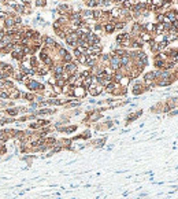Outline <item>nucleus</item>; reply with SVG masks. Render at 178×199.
I'll list each match as a JSON object with an SVG mask.
<instances>
[{
  "label": "nucleus",
  "instance_id": "1",
  "mask_svg": "<svg viewBox=\"0 0 178 199\" xmlns=\"http://www.w3.org/2000/svg\"><path fill=\"white\" fill-rule=\"evenodd\" d=\"M86 91H88V93H89L92 98H96V96H99V95H101V93L104 92V87L100 84H92Z\"/></svg>",
  "mask_w": 178,
  "mask_h": 199
},
{
  "label": "nucleus",
  "instance_id": "2",
  "mask_svg": "<svg viewBox=\"0 0 178 199\" xmlns=\"http://www.w3.org/2000/svg\"><path fill=\"white\" fill-rule=\"evenodd\" d=\"M107 66H110L114 71L119 70L122 67V66H121V59H119V56H116V55H114V54H110V61H108V65H107Z\"/></svg>",
  "mask_w": 178,
  "mask_h": 199
},
{
  "label": "nucleus",
  "instance_id": "3",
  "mask_svg": "<svg viewBox=\"0 0 178 199\" xmlns=\"http://www.w3.org/2000/svg\"><path fill=\"white\" fill-rule=\"evenodd\" d=\"M145 91H148V89H147V87L143 84V81H134L133 88H132V93H133V95L139 96V95H141V93H144Z\"/></svg>",
  "mask_w": 178,
  "mask_h": 199
},
{
  "label": "nucleus",
  "instance_id": "4",
  "mask_svg": "<svg viewBox=\"0 0 178 199\" xmlns=\"http://www.w3.org/2000/svg\"><path fill=\"white\" fill-rule=\"evenodd\" d=\"M88 91H86L84 87H73V99H84Z\"/></svg>",
  "mask_w": 178,
  "mask_h": 199
},
{
  "label": "nucleus",
  "instance_id": "5",
  "mask_svg": "<svg viewBox=\"0 0 178 199\" xmlns=\"http://www.w3.org/2000/svg\"><path fill=\"white\" fill-rule=\"evenodd\" d=\"M56 113V108H52L49 106L47 107H41V108H37L36 110V115L37 117H45V115H54Z\"/></svg>",
  "mask_w": 178,
  "mask_h": 199
},
{
  "label": "nucleus",
  "instance_id": "6",
  "mask_svg": "<svg viewBox=\"0 0 178 199\" xmlns=\"http://www.w3.org/2000/svg\"><path fill=\"white\" fill-rule=\"evenodd\" d=\"M63 67H64V71H67L69 74H74L78 70L77 62H70V63H63Z\"/></svg>",
  "mask_w": 178,
  "mask_h": 199
},
{
  "label": "nucleus",
  "instance_id": "7",
  "mask_svg": "<svg viewBox=\"0 0 178 199\" xmlns=\"http://www.w3.org/2000/svg\"><path fill=\"white\" fill-rule=\"evenodd\" d=\"M21 95H22V92L19 91L18 88H11V89H8V100H18L21 98Z\"/></svg>",
  "mask_w": 178,
  "mask_h": 199
},
{
  "label": "nucleus",
  "instance_id": "8",
  "mask_svg": "<svg viewBox=\"0 0 178 199\" xmlns=\"http://www.w3.org/2000/svg\"><path fill=\"white\" fill-rule=\"evenodd\" d=\"M3 26H4V30H7V29H14V28H16L14 18H12V17H10V15H7V18H6V19L3 21Z\"/></svg>",
  "mask_w": 178,
  "mask_h": 199
},
{
  "label": "nucleus",
  "instance_id": "9",
  "mask_svg": "<svg viewBox=\"0 0 178 199\" xmlns=\"http://www.w3.org/2000/svg\"><path fill=\"white\" fill-rule=\"evenodd\" d=\"M77 128H78L77 125H67V126L63 125V126H60L59 129H56V130H58L59 133H74V132L77 130Z\"/></svg>",
  "mask_w": 178,
  "mask_h": 199
},
{
  "label": "nucleus",
  "instance_id": "10",
  "mask_svg": "<svg viewBox=\"0 0 178 199\" xmlns=\"http://www.w3.org/2000/svg\"><path fill=\"white\" fill-rule=\"evenodd\" d=\"M4 113H6V115H8V117H12V118H16L18 117V114H19V107L18 106H14V107H8L4 110Z\"/></svg>",
  "mask_w": 178,
  "mask_h": 199
},
{
  "label": "nucleus",
  "instance_id": "11",
  "mask_svg": "<svg viewBox=\"0 0 178 199\" xmlns=\"http://www.w3.org/2000/svg\"><path fill=\"white\" fill-rule=\"evenodd\" d=\"M8 140H11L10 133H8V128L0 129V143H7Z\"/></svg>",
  "mask_w": 178,
  "mask_h": 199
},
{
  "label": "nucleus",
  "instance_id": "12",
  "mask_svg": "<svg viewBox=\"0 0 178 199\" xmlns=\"http://www.w3.org/2000/svg\"><path fill=\"white\" fill-rule=\"evenodd\" d=\"M103 30L106 32L107 34H111L115 32V26H114V22H107V23H103Z\"/></svg>",
  "mask_w": 178,
  "mask_h": 199
},
{
  "label": "nucleus",
  "instance_id": "13",
  "mask_svg": "<svg viewBox=\"0 0 178 199\" xmlns=\"http://www.w3.org/2000/svg\"><path fill=\"white\" fill-rule=\"evenodd\" d=\"M152 38H154V34H151L148 32H141V34H140V40L143 43H149Z\"/></svg>",
  "mask_w": 178,
  "mask_h": 199
},
{
  "label": "nucleus",
  "instance_id": "14",
  "mask_svg": "<svg viewBox=\"0 0 178 199\" xmlns=\"http://www.w3.org/2000/svg\"><path fill=\"white\" fill-rule=\"evenodd\" d=\"M130 81H132V78H130L129 76H123L121 80H119V85L123 87V88H127V85L130 84Z\"/></svg>",
  "mask_w": 178,
  "mask_h": 199
},
{
  "label": "nucleus",
  "instance_id": "15",
  "mask_svg": "<svg viewBox=\"0 0 178 199\" xmlns=\"http://www.w3.org/2000/svg\"><path fill=\"white\" fill-rule=\"evenodd\" d=\"M85 6L88 8H97L99 7V4H97V0H85Z\"/></svg>",
  "mask_w": 178,
  "mask_h": 199
},
{
  "label": "nucleus",
  "instance_id": "16",
  "mask_svg": "<svg viewBox=\"0 0 178 199\" xmlns=\"http://www.w3.org/2000/svg\"><path fill=\"white\" fill-rule=\"evenodd\" d=\"M74 61V56L73 54H70V52H66V55L62 58V63H70V62Z\"/></svg>",
  "mask_w": 178,
  "mask_h": 199
},
{
  "label": "nucleus",
  "instance_id": "17",
  "mask_svg": "<svg viewBox=\"0 0 178 199\" xmlns=\"http://www.w3.org/2000/svg\"><path fill=\"white\" fill-rule=\"evenodd\" d=\"M167 46H169V43H167L166 40H163V41H160V43H158V52H163V51L167 48Z\"/></svg>",
  "mask_w": 178,
  "mask_h": 199
},
{
  "label": "nucleus",
  "instance_id": "18",
  "mask_svg": "<svg viewBox=\"0 0 178 199\" xmlns=\"http://www.w3.org/2000/svg\"><path fill=\"white\" fill-rule=\"evenodd\" d=\"M114 26H115V30H122L125 26H126V22H123V21H115Z\"/></svg>",
  "mask_w": 178,
  "mask_h": 199
},
{
  "label": "nucleus",
  "instance_id": "19",
  "mask_svg": "<svg viewBox=\"0 0 178 199\" xmlns=\"http://www.w3.org/2000/svg\"><path fill=\"white\" fill-rule=\"evenodd\" d=\"M148 3H151L152 6H155L156 8H160L162 7V4L164 3V0H147Z\"/></svg>",
  "mask_w": 178,
  "mask_h": 199
},
{
  "label": "nucleus",
  "instance_id": "20",
  "mask_svg": "<svg viewBox=\"0 0 178 199\" xmlns=\"http://www.w3.org/2000/svg\"><path fill=\"white\" fill-rule=\"evenodd\" d=\"M79 76H81V78H88V77H91V76H92V70H91L89 67H88L86 70L81 71V73H79Z\"/></svg>",
  "mask_w": 178,
  "mask_h": 199
},
{
  "label": "nucleus",
  "instance_id": "21",
  "mask_svg": "<svg viewBox=\"0 0 178 199\" xmlns=\"http://www.w3.org/2000/svg\"><path fill=\"white\" fill-rule=\"evenodd\" d=\"M164 62L166 61H160V59H155V67L159 70H163V66H164Z\"/></svg>",
  "mask_w": 178,
  "mask_h": 199
},
{
  "label": "nucleus",
  "instance_id": "22",
  "mask_svg": "<svg viewBox=\"0 0 178 199\" xmlns=\"http://www.w3.org/2000/svg\"><path fill=\"white\" fill-rule=\"evenodd\" d=\"M86 59H88V55L86 54H82L78 59H76V62H78V63H82V65H85L86 63Z\"/></svg>",
  "mask_w": 178,
  "mask_h": 199
},
{
  "label": "nucleus",
  "instance_id": "23",
  "mask_svg": "<svg viewBox=\"0 0 178 199\" xmlns=\"http://www.w3.org/2000/svg\"><path fill=\"white\" fill-rule=\"evenodd\" d=\"M6 154H7V147H6L4 143H0V157L1 155H6Z\"/></svg>",
  "mask_w": 178,
  "mask_h": 199
},
{
  "label": "nucleus",
  "instance_id": "24",
  "mask_svg": "<svg viewBox=\"0 0 178 199\" xmlns=\"http://www.w3.org/2000/svg\"><path fill=\"white\" fill-rule=\"evenodd\" d=\"M34 1L37 7H47V0H34Z\"/></svg>",
  "mask_w": 178,
  "mask_h": 199
},
{
  "label": "nucleus",
  "instance_id": "25",
  "mask_svg": "<svg viewBox=\"0 0 178 199\" xmlns=\"http://www.w3.org/2000/svg\"><path fill=\"white\" fill-rule=\"evenodd\" d=\"M163 19H164V14H158L156 15V22L158 23H163Z\"/></svg>",
  "mask_w": 178,
  "mask_h": 199
},
{
  "label": "nucleus",
  "instance_id": "26",
  "mask_svg": "<svg viewBox=\"0 0 178 199\" xmlns=\"http://www.w3.org/2000/svg\"><path fill=\"white\" fill-rule=\"evenodd\" d=\"M7 15H8V13H6V11H3V10L0 11V19H1V21H4V19L7 18Z\"/></svg>",
  "mask_w": 178,
  "mask_h": 199
},
{
  "label": "nucleus",
  "instance_id": "27",
  "mask_svg": "<svg viewBox=\"0 0 178 199\" xmlns=\"http://www.w3.org/2000/svg\"><path fill=\"white\" fill-rule=\"evenodd\" d=\"M178 114V110H171V113H169V115L170 117H173V115H177Z\"/></svg>",
  "mask_w": 178,
  "mask_h": 199
},
{
  "label": "nucleus",
  "instance_id": "28",
  "mask_svg": "<svg viewBox=\"0 0 178 199\" xmlns=\"http://www.w3.org/2000/svg\"><path fill=\"white\" fill-rule=\"evenodd\" d=\"M30 1H32V0H21V3H22V4H29Z\"/></svg>",
  "mask_w": 178,
  "mask_h": 199
},
{
  "label": "nucleus",
  "instance_id": "29",
  "mask_svg": "<svg viewBox=\"0 0 178 199\" xmlns=\"http://www.w3.org/2000/svg\"><path fill=\"white\" fill-rule=\"evenodd\" d=\"M6 1H7V0H0V3H6Z\"/></svg>",
  "mask_w": 178,
  "mask_h": 199
},
{
  "label": "nucleus",
  "instance_id": "30",
  "mask_svg": "<svg viewBox=\"0 0 178 199\" xmlns=\"http://www.w3.org/2000/svg\"><path fill=\"white\" fill-rule=\"evenodd\" d=\"M175 3H178V0H175Z\"/></svg>",
  "mask_w": 178,
  "mask_h": 199
},
{
  "label": "nucleus",
  "instance_id": "31",
  "mask_svg": "<svg viewBox=\"0 0 178 199\" xmlns=\"http://www.w3.org/2000/svg\"><path fill=\"white\" fill-rule=\"evenodd\" d=\"M0 11H1V7H0Z\"/></svg>",
  "mask_w": 178,
  "mask_h": 199
},
{
  "label": "nucleus",
  "instance_id": "32",
  "mask_svg": "<svg viewBox=\"0 0 178 199\" xmlns=\"http://www.w3.org/2000/svg\"><path fill=\"white\" fill-rule=\"evenodd\" d=\"M64 1H67V0H64Z\"/></svg>",
  "mask_w": 178,
  "mask_h": 199
}]
</instances>
